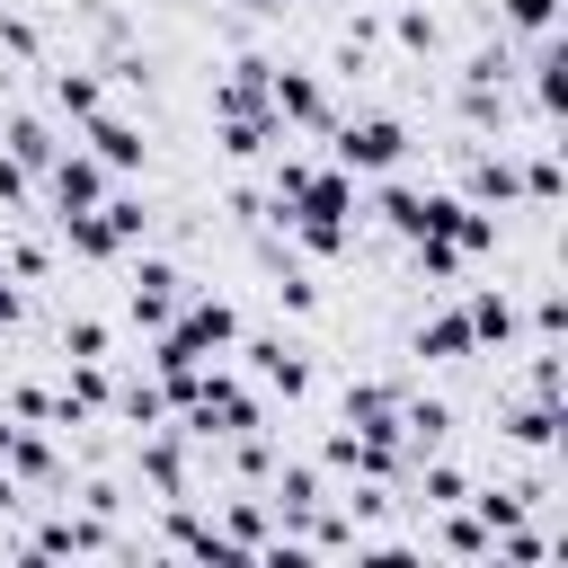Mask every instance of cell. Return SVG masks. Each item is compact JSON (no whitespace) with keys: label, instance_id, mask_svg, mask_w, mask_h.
Returning <instances> with one entry per match:
<instances>
[{"label":"cell","instance_id":"cell-4","mask_svg":"<svg viewBox=\"0 0 568 568\" xmlns=\"http://www.w3.org/2000/svg\"><path fill=\"white\" fill-rule=\"evenodd\" d=\"M266 106H275V124H302V133H328V124H337L328 80L302 71V62H275V71H266Z\"/></svg>","mask_w":568,"mask_h":568},{"label":"cell","instance_id":"cell-21","mask_svg":"<svg viewBox=\"0 0 568 568\" xmlns=\"http://www.w3.org/2000/svg\"><path fill=\"white\" fill-rule=\"evenodd\" d=\"M453 435V399H399V444L408 453H444Z\"/></svg>","mask_w":568,"mask_h":568},{"label":"cell","instance_id":"cell-9","mask_svg":"<svg viewBox=\"0 0 568 568\" xmlns=\"http://www.w3.org/2000/svg\"><path fill=\"white\" fill-rule=\"evenodd\" d=\"M106 408H115V373H106V355H71V373H62V426L106 417Z\"/></svg>","mask_w":568,"mask_h":568},{"label":"cell","instance_id":"cell-16","mask_svg":"<svg viewBox=\"0 0 568 568\" xmlns=\"http://www.w3.org/2000/svg\"><path fill=\"white\" fill-rule=\"evenodd\" d=\"M337 417H346V426H364V435H399V390H390V382H346Z\"/></svg>","mask_w":568,"mask_h":568},{"label":"cell","instance_id":"cell-3","mask_svg":"<svg viewBox=\"0 0 568 568\" xmlns=\"http://www.w3.org/2000/svg\"><path fill=\"white\" fill-rule=\"evenodd\" d=\"M240 355H248V373H257L275 399H311V382H320V373H311V346H302V337H284V328H266V337H248V328H240Z\"/></svg>","mask_w":568,"mask_h":568},{"label":"cell","instance_id":"cell-7","mask_svg":"<svg viewBox=\"0 0 568 568\" xmlns=\"http://www.w3.org/2000/svg\"><path fill=\"white\" fill-rule=\"evenodd\" d=\"M18 559H80V550H115L106 541V524H89V515H44L27 541H9Z\"/></svg>","mask_w":568,"mask_h":568},{"label":"cell","instance_id":"cell-33","mask_svg":"<svg viewBox=\"0 0 568 568\" xmlns=\"http://www.w3.org/2000/svg\"><path fill=\"white\" fill-rule=\"evenodd\" d=\"M0 53H9V62H36V53H44V36H36V18H18V9H0Z\"/></svg>","mask_w":568,"mask_h":568},{"label":"cell","instance_id":"cell-2","mask_svg":"<svg viewBox=\"0 0 568 568\" xmlns=\"http://www.w3.org/2000/svg\"><path fill=\"white\" fill-rule=\"evenodd\" d=\"M186 302V266L178 257H133L124 266V320L151 337V328H169V311Z\"/></svg>","mask_w":568,"mask_h":568},{"label":"cell","instance_id":"cell-32","mask_svg":"<svg viewBox=\"0 0 568 568\" xmlns=\"http://www.w3.org/2000/svg\"><path fill=\"white\" fill-rule=\"evenodd\" d=\"M275 302H284L293 320H311V311H320V284H311V275H302V266L284 257V266H275Z\"/></svg>","mask_w":568,"mask_h":568},{"label":"cell","instance_id":"cell-30","mask_svg":"<svg viewBox=\"0 0 568 568\" xmlns=\"http://www.w3.org/2000/svg\"><path fill=\"white\" fill-rule=\"evenodd\" d=\"M497 27L532 44V36H550V27H559V0H497Z\"/></svg>","mask_w":568,"mask_h":568},{"label":"cell","instance_id":"cell-36","mask_svg":"<svg viewBox=\"0 0 568 568\" xmlns=\"http://www.w3.org/2000/svg\"><path fill=\"white\" fill-rule=\"evenodd\" d=\"M62 355H106V320L71 311V320H62Z\"/></svg>","mask_w":568,"mask_h":568},{"label":"cell","instance_id":"cell-20","mask_svg":"<svg viewBox=\"0 0 568 568\" xmlns=\"http://www.w3.org/2000/svg\"><path fill=\"white\" fill-rule=\"evenodd\" d=\"M559 426H568L559 399H524V408H506V444H524V453H559Z\"/></svg>","mask_w":568,"mask_h":568},{"label":"cell","instance_id":"cell-40","mask_svg":"<svg viewBox=\"0 0 568 568\" xmlns=\"http://www.w3.org/2000/svg\"><path fill=\"white\" fill-rule=\"evenodd\" d=\"M0 515H18V479L9 470H0Z\"/></svg>","mask_w":568,"mask_h":568},{"label":"cell","instance_id":"cell-28","mask_svg":"<svg viewBox=\"0 0 568 568\" xmlns=\"http://www.w3.org/2000/svg\"><path fill=\"white\" fill-rule=\"evenodd\" d=\"M98 213H106V231H115L124 248H133V240H151V204H142V195H115V186H106V195H98Z\"/></svg>","mask_w":568,"mask_h":568},{"label":"cell","instance_id":"cell-27","mask_svg":"<svg viewBox=\"0 0 568 568\" xmlns=\"http://www.w3.org/2000/svg\"><path fill=\"white\" fill-rule=\"evenodd\" d=\"M559 195H568V169H559V151L541 142V151L524 160V204H559Z\"/></svg>","mask_w":568,"mask_h":568},{"label":"cell","instance_id":"cell-17","mask_svg":"<svg viewBox=\"0 0 568 568\" xmlns=\"http://www.w3.org/2000/svg\"><path fill=\"white\" fill-rule=\"evenodd\" d=\"M0 151H9L18 169H36V178H44V169H53V151H62V133H53L44 115H9V124H0Z\"/></svg>","mask_w":568,"mask_h":568},{"label":"cell","instance_id":"cell-34","mask_svg":"<svg viewBox=\"0 0 568 568\" xmlns=\"http://www.w3.org/2000/svg\"><path fill=\"white\" fill-rule=\"evenodd\" d=\"M0 266H9L18 284H36V275L53 266V248H44V240H9V248H0Z\"/></svg>","mask_w":568,"mask_h":568},{"label":"cell","instance_id":"cell-18","mask_svg":"<svg viewBox=\"0 0 568 568\" xmlns=\"http://www.w3.org/2000/svg\"><path fill=\"white\" fill-rule=\"evenodd\" d=\"M53 222H62V248H71V257H89V266H115V257H124V240L106 231L98 204H89V213H53Z\"/></svg>","mask_w":568,"mask_h":568},{"label":"cell","instance_id":"cell-41","mask_svg":"<svg viewBox=\"0 0 568 568\" xmlns=\"http://www.w3.org/2000/svg\"><path fill=\"white\" fill-rule=\"evenodd\" d=\"M240 9H248V18H266V9H284V0H240Z\"/></svg>","mask_w":568,"mask_h":568},{"label":"cell","instance_id":"cell-37","mask_svg":"<svg viewBox=\"0 0 568 568\" xmlns=\"http://www.w3.org/2000/svg\"><path fill=\"white\" fill-rule=\"evenodd\" d=\"M524 382H532V399H559V390H568V373H559V346H541Z\"/></svg>","mask_w":568,"mask_h":568},{"label":"cell","instance_id":"cell-8","mask_svg":"<svg viewBox=\"0 0 568 568\" xmlns=\"http://www.w3.org/2000/svg\"><path fill=\"white\" fill-rule=\"evenodd\" d=\"M80 151H98V160H106L115 178H133V169L151 160L142 124H124V115H106V106H98V115H80Z\"/></svg>","mask_w":568,"mask_h":568},{"label":"cell","instance_id":"cell-29","mask_svg":"<svg viewBox=\"0 0 568 568\" xmlns=\"http://www.w3.org/2000/svg\"><path fill=\"white\" fill-rule=\"evenodd\" d=\"M453 559H488V524L470 515V506H444V532H435Z\"/></svg>","mask_w":568,"mask_h":568},{"label":"cell","instance_id":"cell-38","mask_svg":"<svg viewBox=\"0 0 568 568\" xmlns=\"http://www.w3.org/2000/svg\"><path fill=\"white\" fill-rule=\"evenodd\" d=\"M27 195H36V169H18V160H9V151H0V204H9V213H18V204H27Z\"/></svg>","mask_w":568,"mask_h":568},{"label":"cell","instance_id":"cell-12","mask_svg":"<svg viewBox=\"0 0 568 568\" xmlns=\"http://www.w3.org/2000/svg\"><path fill=\"white\" fill-rule=\"evenodd\" d=\"M275 133H284V124H275V106H231V115H213V142H222L231 160H266V151H275Z\"/></svg>","mask_w":568,"mask_h":568},{"label":"cell","instance_id":"cell-6","mask_svg":"<svg viewBox=\"0 0 568 568\" xmlns=\"http://www.w3.org/2000/svg\"><path fill=\"white\" fill-rule=\"evenodd\" d=\"M453 195H470V204L506 213V204H524V160H515V151H470V160H462V186H453Z\"/></svg>","mask_w":568,"mask_h":568},{"label":"cell","instance_id":"cell-1","mask_svg":"<svg viewBox=\"0 0 568 568\" xmlns=\"http://www.w3.org/2000/svg\"><path fill=\"white\" fill-rule=\"evenodd\" d=\"M328 151H337V169L382 178V169L408 160V124H399V115H337V124H328Z\"/></svg>","mask_w":568,"mask_h":568},{"label":"cell","instance_id":"cell-39","mask_svg":"<svg viewBox=\"0 0 568 568\" xmlns=\"http://www.w3.org/2000/svg\"><path fill=\"white\" fill-rule=\"evenodd\" d=\"M18 320H27V284L0 266V328H18Z\"/></svg>","mask_w":568,"mask_h":568},{"label":"cell","instance_id":"cell-10","mask_svg":"<svg viewBox=\"0 0 568 568\" xmlns=\"http://www.w3.org/2000/svg\"><path fill=\"white\" fill-rule=\"evenodd\" d=\"M302 213H328V222H355L364 213V195H355V169H337V160H311V178H302V195H293Z\"/></svg>","mask_w":568,"mask_h":568},{"label":"cell","instance_id":"cell-15","mask_svg":"<svg viewBox=\"0 0 568 568\" xmlns=\"http://www.w3.org/2000/svg\"><path fill=\"white\" fill-rule=\"evenodd\" d=\"M275 222H284V240H293L302 257H346V248H355V222H328V213H302V204H284Z\"/></svg>","mask_w":568,"mask_h":568},{"label":"cell","instance_id":"cell-13","mask_svg":"<svg viewBox=\"0 0 568 568\" xmlns=\"http://www.w3.org/2000/svg\"><path fill=\"white\" fill-rule=\"evenodd\" d=\"M462 320H470V346H515V293L506 284H470Z\"/></svg>","mask_w":568,"mask_h":568},{"label":"cell","instance_id":"cell-14","mask_svg":"<svg viewBox=\"0 0 568 568\" xmlns=\"http://www.w3.org/2000/svg\"><path fill=\"white\" fill-rule=\"evenodd\" d=\"M0 470H9L18 488H27V479L44 488V479H62V453H53V435H44V426H9V444H0Z\"/></svg>","mask_w":568,"mask_h":568},{"label":"cell","instance_id":"cell-24","mask_svg":"<svg viewBox=\"0 0 568 568\" xmlns=\"http://www.w3.org/2000/svg\"><path fill=\"white\" fill-rule=\"evenodd\" d=\"M417 488H426V506L444 515V506H462V497H470V470H462V462H444V453H417Z\"/></svg>","mask_w":568,"mask_h":568},{"label":"cell","instance_id":"cell-25","mask_svg":"<svg viewBox=\"0 0 568 568\" xmlns=\"http://www.w3.org/2000/svg\"><path fill=\"white\" fill-rule=\"evenodd\" d=\"M98 106H106V80H98V71H53V115L80 124V115H98Z\"/></svg>","mask_w":568,"mask_h":568},{"label":"cell","instance_id":"cell-35","mask_svg":"<svg viewBox=\"0 0 568 568\" xmlns=\"http://www.w3.org/2000/svg\"><path fill=\"white\" fill-rule=\"evenodd\" d=\"M532 337H541V346H559V337H568V293H559V284L532 302Z\"/></svg>","mask_w":568,"mask_h":568},{"label":"cell","instance_id":"cell-23","mask_svg":"<svg viewBox=\"0 0 568 568\" xmlns=\"http://www.w3.org/2000/svg\"><path fill=\"white\" fill-rule=\"evenodd\" d=\"M115 417H133V426H169V390H160V373H124V382H115Z\"/></svg>","mask_w":568,"mask_h":568},{"label":"cell","instance_id":"cell-5","mask_svg":"<svg viewBox=\"0 0 568 568\" xmlns=\"http://www.w3.org/2000/svg\"><path fill=\"white\" fill-rule=\"evenodd\" d=\"M44 186H53V213H89L106 186H115V169L98 160V151H80V142H62L53 151V169H44Z\"/></svg>","mask_w":568,"mask_h":568},{"label":"cell","instance_id":"cell-26","mask_svg":"<svg viewBox=\"0 0 568 568\" xmlns=\"http://www.w3.org/2000/svg\"><path fill=\"white\" fill-rule=\"evenodd\" d=\"M408 266H417V275H435V284H453V275H462L470 257H462V248H453L444 231H417V240H408Z\"/></svg>","mask_w":568,"mask_h":568},{"label":"cell","instance_id":"cell-11","mask_svg":"<svg viewBox=\"0 0 568 568\" xmlns=\"http://www.w3.org/2000/svg\"><path fill=\"white\" fill-rule=\"evenodd\" d=\"M142 479L160 488V506L186 497V435L178 426H142Z\"/></svg>","mask_w":568,"mask_h":568},{"label":"cell","instance_id":"cell-31","mask_svg":"<svg viewBox=\"0 0 568 568\" xmlns=\"http://www.w3.org/2000/svg\"><path fill=\"white\" fill-rule=\"evenodd\" d=\"M390 36H399L408 53H435V44H444V18H435V9H390Z\"/></svg>","mask_w":568,"mask_h":568},{"label":"cell","instance_id":"cell-19","mask_svg":"<svg viewBox=\"0 0 568 568\" xmlns=\"http://www.w3.org/2000/svg\"><path fill=\"white\" fill-rule=\"evenodd\" d=\"M408 355H426V364H462V355H479V346H470V320H462V311H435V320H417Z\"/></svg>","mask_w":568,"mask_h":568},{"label":"cell","instance_id":"cell-22","mask_svg":"<svg viewBox=\"0 0 568 568\" xmlns=\"http://www.w3.org/2000/svg\"><path fill=\"white\" fill-rule=\"evenodd\" d=\"M373 213H382L399 240H417V231H426V186H408V178H390V169H382V195H373Z\"/></svg>","mask_w":568,"mask_h":568}]
</instances>
